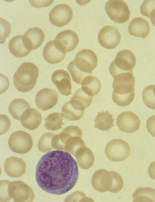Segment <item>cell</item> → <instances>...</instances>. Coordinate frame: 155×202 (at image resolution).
Segmentation results:
<instances>
[{"label": "cell", "instance_id": "6da1fadb", "mask_svg": "<svg viewBox=\"0 0 155 202\" xmlns=\"http://www.w3.org/2000/svg\"><path fill=\"white\" fill-rule=\"evenodd\" d=\"M77 163L67 152L60 150L49 151L40 159L35 176L39 186L51 194L60 195L71 190L78 177Z\"/></svg>", "mask_w": 155, "mask_h": 202}, {"label": "cell", "instance_id": "7a4b0ae2", "mask_svg": "<svg viewBox=\"0 0 155 202\" xmlns=\"http://www.w3.org/2000/svg\"><path fill=\"white\" fill-rule=\"evenodd\" d=\"M98 58L92 50L84 49L76 55L74 59L71 61L67 66L73 81L81 84L84 78L90 75L96 67Z\"/></svg>", "mask_w": 155, "mask_h": 202}, {"label": "cell", "instance_id": "3957f363", "mask_svg": "<svg viewBox=\"0 0 155 202\" xmlns=\"http://www.w3.org/2000/svg\"><path fill=\"white\" fill-rule=\"evenodd\" d=\"M113 78V101L120 106L130 105L135 97V78L133 71L122 73Z\"/></svg>", "mask_w": 155, "mask_h": 202}, {"label": "cell", "instance_id": "277c9868", "mask_svg": "<svg viewBox=\"0 0 155 202\" xmlns=\"http://www.w3.org/2000/svg\"><path fill=\"white\" fill-rule=\"evenodd\" d=\"M82 136V131L79 127L70 125L60 134H55L52 146L53 148L64 150L75 156L80 149L86 147Z\"/></svg>", "mask_w": 155, "mask_h": 202}, {"label": "cell", "instance_id": "5b68a950", "mask_svg": "<svg viewBox=\"0 0 155 202\" xmlns=\"http://www.w3.org/2000/svg\"><path fill=\"white\" fill-rule=\"evenodd\" d=\"M91 182L95 190L102 192L109 191L117 193L122 189L124 185L123 179L118 173L104 169L94 172Z\"/></svg>", "mask_w": 155, "mask_h": 202}, {"label": "cell", "instance_id": "8992f818", "mask_svg": "<svg viewBox=\"0 0 155 202\" xmlns=\"http://www.w3.org/2000/svg\"><path fill=\"white\" fill-rule=\"evenodd\" d=\"M39 71L38 67L33 63H23L19 67L13 75L15 86L21 92L30 91L36 83Z\"/></svg>", "mask_w": 155, "mask_h": 202}, {"label": "cell", "instance_id": "52a82bcc", "mask_svg": "<svg viewBox=\"0 0 155 202\" xmlns=\"http://www.w3.org/2000/svg\"><path fill=\"white\" fill-rule=\"evenodd\" d=\"M136 60L134 53L128 49L122 50L117 53L109 67V71L113 78L123 72L133 71Z\"/></svg>", "mask_w": 155, "mask_h": 202}, {"label": "cell", "instance_id": "ba28073f", "mask_svg": "<svg viewBox=\"0 0 155 202\" xmlns=\"http://www.w3.org/2000/svg\"><path fill=\"white\" fill-rule=\"evenodd\" d=\"M105 8L110 19L116 23H124L130 17V13L128 6L124 0H109L106 3Z\"/></svg>", "mask_w": 155, "mask_h": 202}, {"label": "cell", "instance_id": "9c48e42d", "mask_svg": "<svg viewBox=\"0 0 155 202\" xmlns=\"http://www.w3.org/2000/svg\"><path fill=\"white\" fill-rule=\"evenodd\" d=\"M105 152L107 157L113 162L124 161L130 154V148L125 141L120 139H114L106 145Z\"/></svg>", "mask_w": 155, "mask_h": 202}, {"label": "cell", "instance_id": "30bf717a", "mask_svg": "<svg viewBox=\"0 0 155 202\" xmlns=\"http://www.w3.org/2000/svg\"><path fill=\"white\" fill-rule=\"evenodd\" d=\"M8 142L10 148L13 152L21 154L28 152L33 144L31 136L22 131L12 133L8 138Z\"/></svg>", "mask_w": 155, "mask_h": 202}, {"label": "cell", "instance_id": "8fae6325", "mask_svg": "<svg viewBox=\"0 0 155 202\" xmlns=\"http://www.w3.org/2000/svg\"><path fill=\"white\" fill-rule=\"evenodd\" d=\"M73 16L72 8L65 4L56 5L51 10L49 15L51 23L58 27L68 24L72 19Z\"/></svg>", "mask_w": 155, "mask_h": 202}, {"label": "cell", "instance_id": "7c38bea8", "mask_svg": "<svg viewBox=\"0 0 155 202\" xmlns=\"http://www.w3.org/2000/svg\"><path fill=\"white\" fill-rule=\"evenodd\" d=\"M66 51L62 44L54 39L48 42L44 46L43 55L45 61L51 64H56L62 61L66 55Z\"/></svg>", "mask_w": 155, "mask_h": 202}, {"label": "cell", "instance_id": "4fadbf2b", "mask_svg": "<svg viewBox=\"0 0 155 202\" xmlns=\"http://www.w3.org/2000/svg\"><path fill=\"white\" fill-rule=\"evenodd\" d=\"M121 39L120 33L116 27L111 25H107L99 31L98 40L100 45L107 49L116 48Z\"/></svg>", "mask_w": 155, "mask_h": 202}, {"label": "cell", "instance_id": "5bb4252c", "mask_svg": "<svg viewBox=\"0 0 155 202\" xmlns=\"http://www.w3.org/2000/svg\"><path fill=\"white\" fill-rule=\"evenodd\" d=\"M140 123L138 116L130 111L122 112L117 119L116 124L119 129L126 133H132L138 130Z\"/></svg>", "mask_w": 155, "mask_h": 202}, {"label": "cell", "instance_id": "9a60e30c", "mask_svg": "<svg viewBox=\"0 0 155 202\" xmlns=\"http://www.w3.org/2000/svg\"><path fill=\"white\" fill-rule=\"evenodd\" d=\"M58 98V93L54 90L45 88L37 93L35 102L39 109L46 111L53 108L56 104Z\"/></svg>", "mask_w": 155, "mask_h": 202}, {"label": "cell", "instance_id": "2e32d148", "mask_svg": "<svg viewBox=\"0 0 155 202\" xmlns=\"http://www.w3.org/2000/svg\"><path fill=\"white\" fill-rule=\"evenodd\" d=\"M12 192L14 201L32 202L35 196L32 188L20 180L11 182Z\"/></svg>", "mask_w": 155, "mask_h": 202}, {"label": "cell", "instance_id": "e0dca14e", "mask_svg": "<svg viewBox=\"0 0 155 202\" xmlns=\"http://www.w3.org/2000/svg\"><path fill=\"white\" fill-rule=\"evenodd\" d=\"M51 80L62 94L68 96L72 94L71 78L67 71L63 69L55 71L52 75Z\"/></svg>", "mask_w": 155, "mask_h": 202}, {"label": "cell", "instance_id": "ac0fdd59", "mask_svg": "<svg viewBox=\"0 0 155 202\" xmlns=\"http://www.w3.org/2000/svg\"><path fill=\"white\" fill-rule=\"evenodd\" d=\"M4 165L6 173L11 177H21L26 171V165L21 158L14 156L10 157L6 160Z\"/></svg>", "mask_w": 155, "mask_h": 202}, {"label": "cell", "instance_id": "d6986e66", "mask_svg": "<svg viewBox=\"0 0 155 202\" xmlns=\"http://www.w3.org/2000/svg\"><path fill=\"white\" fill-rule=\"evenodd\" d=\"M23 36L27 48L31 51L40 47L43 42L45 38V34L43 30L38 27L28 29Z\"/></svg>", "mask_w": 155, "mask_h": 202}, {"label": "cell", "instance_id": "ffe728a7", "mask_svg": "<svg viewBox=\"0 0 155 202\" xmlns=\"http://www.w3.org/2000/svg\"><path fill=\"white\" fill-rule=\"evenodd\" d=\"M42 115L37 109L32 108L27 109L22 115L21 122L22 126L29 130L37 128L41 124Z\"/></svg>", "mask_w": 155, "mask_h": 202}, {"label": "cell", "instance_id": "44dd1931", "mask_svg": "<svg viewBox=\"0 0 155 202\" xmlns=\"http://www.w3.org/2000/svg\"><path fill=\"white\" fill-rule=\"evenodd\" d=\"M150 28L147 20L138 17L134 18L130 22L128 26V31L131 35L144 38L148 35Z\"/></svg>", "mask_w": 155, "mask_h": 202}, {"label": "cell", "instance_id": "7402d4cb", "mask_svg": "<svg viewBox=\"0 0 155 202\" xmlns=\"http://www.w3.org/2000/svg\"><path fill=\"white\" fill-rule=\"evenodd\" d=\"M64 46L67 52L72 51L78 45L79 42L77 34L74 31L66 29L59 32L55 38Z\"/></svg>", "mask_w": 155, "mask_h": 202}, {"label": "cell", "instance_id": "603a6c76", "mask_svg": "<svg viewBox=\"0 0 155 202\" xmlns=\"http://www.w3.org/2000/svg\"><path fill=\"white\" fill-rule=\"evenodd\" d=\"M8 48L11 54L18 58L25 57L31 51L25 45L23 35L13 37L9 42Z\"/></svg>", "mask_w": 155, "mask_h": 202}, {"label": "cell", "instance_id": "cb8c5ba5", "mask_svg": "<svg viewBox=\"0 0 155 202\" xmlns=\"http://www.w3.org/2000/svg\"><path fill=\"white\" fill-rule=\"evenodd\" d=\"M75 156L79 166L82 169H88L93 165L94 161V154L86 146L80 149Z\"/></svg>", "mask_w": 155, "mask_h": 202}, {"label": "cell", "instance_id": "d4e9b609", "mask_svg": "<svg viewBox=\"0 0 155 202\" xmlns=\"http://www.w3.org/2000/svg\"><path fill=\"white\" fill-rule=\"evenodd\" d=\"M81 84L82 90L92 97L97 94L101 88V84L99 79L97 77L91 75L85 78Z\"/></svg>", "mask_w": 155, "mask_h": 202}, {"label": "cell", "instance_id": "484cf974", "mask_svg": "<svg viewBox=\"0 0 155 202\" xmlns=\"http://www.w3.org/2000/svg\"><path fill=\"white\" fill-rule=\"evenodd\" d=\"M30 108V105L25 100L21 98H16L9 104L8 111L14 118L20 120L23 113Z\"/></svg>", "mask_w": 155, "mask_h": 202}, {"label": "cell", "instance_id": "4316f807", "mask_svg": "<svg viewBox=\"0 0 155 202\" xmlns=\"http://www.w3.org/2000/svg\"><path fill=\"white\" fill-rule=\"evenodd\" d=\"M113 115L110 114L108 111L105 112H98L94 120L95 124L94 127L103 131L108 130L114 126L113 122L115 120Z\"/></svg>", "mask_w": 155, "mask_h": 202}, {"label": "cell", "instance_id": "83f0119b", "mask_svg": "<svg viewBox=\"0 0 155 202\" xmlns=\"http://www.w3.org/2000/svg\"><path fill=\"white\" fill-rule=\"evenodd\" d=\"M134 202H155V189L150 187H140L133 195Z\"/></svg>", "mask_w": 155, "mask_h": 202}, {"label": "cell", "instance_id": "f1b7e54d", "mask_svg": "<svg viewBox=\"0 0 155 202\" xmlns=\"http://www.w3.org/2000/svg\"><path fill=\"white\" fill-rule=\"evenodd\" d=\"M62 114L54 112L48 115L45 119V128L48 130L55 131L62 127L64 124L63 122V117Z\"/></svg>", "mask_w": 155, "mask_h": 202}, {"label": "cell", "instance_id": "f546056e", "mask_svg": "<svg viewBox=\"0 0 155 202\" xmlns=\"http://www.w3.org/2000/svg\"><path fill=\"white\" fill-rule=\"evenodd\" d=\"M62 114L64 117L68 121H77L81 119L84 112L78 111L73 107L68 101L65 103L61 108Z\"/></svg>", "mask_w": 155, "mask_h": 202}, {"label": "cell", "instance_id": "4dcf8cb0", "mask_svg": "<svg viewBox=\"0 0 155 202\" xmlns=\"http://www.w3.org/2000/svg\"><path fill=\"white\" fill-rule=\"evenodd\" d=\"M142 98L144 103L147 107L155 109V85H149L145 87L142 92Z\"/></svg>", "mask_w": 155, "mask_h": 202}, {"label": "cell", "instance_id": "1f68e13d", "mask_svg": "<svg viewBox=\"0 0 155 202\" xmlns=\"http://www.w3.org/2000/svg\"><path fill=\"white\" fill-rule=\"evenodd\" d=\"M54 135V133L49 132L45 133L41 137L38 144V147L40 151L46 153L53 149L52 140Z\"/></svg>", "mask_w": 155, "mask_h": 202}, {"label": "cell", "instance_id": "d6a6232c", "mask_svg": "<svg viewBox=\"0 0 155 202\" xmlns=\"http://www.w3.org/2000/svg\"><path fill=\"white\" fill-rule=\"evenodd\" d=\"M0 42L3 43L9 36L11 31L9 23L4 18H0Z\"/></svg>", "mask_w": 155, "mask_h": 202}, {"label": "cell", "instance_id": "836d02e7", "mask_svg": "<svg viewBox=\"0 0 155 202\" xmlns=\"http://www.w3.org/2000/svg\"><path fill=\"white\" fill-rule=\"evenodd\" d=\"M9 182L10 181L7 180L0 181L1 202L8 201L11 199L10 197Z\"/></svg>", "mask_w": 155, "mask_h": 202}, {"label": "cell", "instance_id": "e575fe53", "mask_svg": "<svg viewBox=\"0 0 155 202\" xmlns=\"http://www.w3.org/2000/svg\"><path fill=\"white\" fill-rule=\"evenodd\" d=\"M155 9V0H144L140 7L141 13L147 17H150L151 13Z\"/></svg>", "mask_w": 155, "mask_h": 202}, {"label": "cell", "instance_id": "d590c367", "mask_svg": "<svg viewBox=\"0 0 155 202\" xmlns=\"http://www.w3.org/2000/svg\"><path fill=\"white\" fill-rule=\"evenodd\" d=\"M0 134L5 133L9 129L11 121L9 118L5 114H0Z\"/></svg>", "mask_w": 155, "mask_h": 202}, {"label": "cell", "instance_id": "8d00e7d4", "mask_svg": "<svg viewBox=\"0 0 155 202\" xmlns=\"http://www.w3.org/2000/svg\"><path fill=\"white\" fill-rule=\"evenodd\" d=\"M146 126L148 132L153 137H155V115L147 119Z\"/></svg>", "mask_w": 155, "mask_h": 202}, {"label": "cell", "instance_id": "74e56055", "mask_svg": "<svg viewBox=\"0 0 155 202\" xmlns=\"http://www.w3.org/2000/svg\"><path fill=\"white\" fill-rule=\"evenodd\" d=\"M31 5L37 8L47 7L49 6L54 2V0L37 1L29 0Z\"/></svg>", "mask_w": 155, "mask_h": 202}, {"label": "cell", "instance_id": "f35d334b", "mask_svg": "<svg viewBox=\"0 0 155 202\" xmlns=\"http://www.w3.org/2000/svg\"><path fill=\"white\" fill-rule=\"evenodd\" d=\"M148 173L151 178L155 180V161L150 164L148 168Z\"/></svg>", "mask_w": 155, "mask_h": 202}, {"label": "cell", "instance_id": "ab89813d", "mask_svg": "<svg viewBox=\"0 0 155 202\" xmlns=\"http://www.w3.org/2000/svg\"><path fill=\"white\" fill-rule=\"evenodd\" d=\"M150 17L152 24L155 26V9L151 13Z\"/></svg>", "mask_w": 155, "mask_h": 202}]
</instances>
